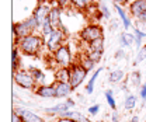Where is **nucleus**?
<instances>
[{"label":"nucleus","mask_w":146,"mask_h":122,"mask_svg":"<svg viewBox=\"0 0 146 122\" xmlns=\"http://www.w3.org/2000/svg\"><path fill=\"white\" fill-rule=\"evenodd\" d=\"M45 46V38L42 35L30 34L23 38H17V48L27 56H35Z\"/></svg>","instance_id":"1"},{"label":"nucleus","mask_w":146,"mask_h":122,"mask_svg":"<svg viewBox=\"0 0 146 122\" xmlns=\"http://www.w3.org/2000/svg\"><path fill=\"white\" fill-rule=\"evenodd\" d=\"M38 28L39 27L36 24V20L34 18V16H31L28 20L13 25V38H23L30 34H34Z\"/></svg>","instance_id":"2"},{"label":"nucleus","mask_w":146,"mask_h":122,"mask_svg":"<svg viewBox=\"0 0 146 122\" xmlns=\"http://www.w3.org/2000/svg\"><path fill=\"white\" fill-rule=\"evenodd\" d=\"M52 59L58 65V68H70L73 62V56L70 46L68 44H63L62 46H59L54 53H52Z\"/></svg>","instance_id":"3"},{"label":"nucleus","mask_w":146,"mask_h":122,"mask_svg":"<svg viewBox=\"0 0 146 122\" xmlns=\"http://www.w3.org/2000/svg\"><path fill=\"white\" fill-rule=\"evenodd\" d=\"M66 35H68L66 28H55L54 32L48 38H45V48L48 49V52L54 53L59 46H62L65 44Z\"/></svg>","instance_id":"4"},{"label":"nucleus","mask_w":146,"mask_h":122,"mask_svg":"<svg viewBox=\"0 0 146 122\" xmlns=\"http://www.w3.org/2000/svg\"><path fill=\"white\" fill-rule=\"evenodd\" d=\"M13 79L17 83V86H20L24 90H35L36 86H38L30 70L18 69L16 72H13Z\"/></svg>","instance_id":"5"},{"label":"nucleus","mask_w":146,"mask_h":122,"mask_svg":"<svg viewBox=\"0 0 146 122\" xmlns=\"http://www.w3.org/2000/svg\"><path fill=\"white\" fill-rule=\"evenodd\" d=\"M104 32H103V28L98 25V24H89L86 25L82 31H80V38L82 41L84 42H91V41H96L98 38H103Z\"/></svg>","instance_id":"6"},{"label":"nucleus","mask_w":146,"mask_h":122,"mask_svg":"<svg viewBox=\"0 0 146 122\" xmlns=\"http://www.w3.org/2000/svg\"><path fill=\"white\" fill-rule=\"evenodd\" d=\"M129 14L146 25V0H132L129 4Z\"/></svg>","instance_id":"7"},{"label":"nucleus","mask_w":146,"mask_h":122,"mask_svg":"<svg viewBox=\"0 0 146 122\" xmlns=\"http://www.w3.org/2000/svg\"><path fill=\"white\" fill-rule=\"evenodd\" d=\"M87 70L84 69L80 63H74L70 66V84H72L73 88H77L83 82L84 79L87 77Z\"/></svg>","instance_id":"8"},{"label":"nucleus","mask_w":146,"mask_h":122,"mask_svg":"<svg viewBox=\"0 0 146 122\" xmlns=\"http://www.w3.org/2000/svg\"><path fill=\"white\" fill-rule=\"evenodd\" d=\"M74 105H76V103L73 101L72 98H68L66 101H62V103L56 104L55 107H51V108H44V111H45L46 114H49V115H59V114H62V112H65V111L72 109Z\"/></svg>","instance_id":"9"},{"label":"nucleus","mask_w":146,"mask_h":122,"mask_svg":"<svg viewBox=\"0 0 146 122\" xmlns=\"http://www.w3.org/2000/svg\"><path fill=\"white\" fill-rule=\"evenodd\" d=\"M16 111L23 118V122H45L42 119V117H39L38 114H35L34 111H31V109H28L25 107H17Z\"/></svg>","instance_id":"10"},{"label":"nucleus","mask_w":146,"mask_h":122,"mask_svg":"<svg viewBox=\"0 0 146 122\" xmlns=\"http://www.w3.org/2000/svg\"><path fill=\"white\" fill-rule=\"evenodd\" d=\"M51 9H52V7H49V6H46V4H38V6H36V9L34 10L33 16H34V18L36 20V24H38V27H39V28L42 27V24H44L45 18L49 16Z\"/></svg>","instance_id":"11"},{"label":"nucleus","mask_w":146,"mask_h":122,"mask_svg":"<svg viewBox=\"0 0 146 122\" xmlns=\"http://www.w3.org/2000/svg\"><path fill=\"white\" fill-rule=\"evenodd\" d=\"M55 90H56V98H66L72 94L74 88L72 87L70 83H65V82H56L54 83Z\"/></svg>","instance_id":"12"},{"label":"nucleus","mask_w":146,"mask_h":122,"mask_svg":"<svg viewBox=\"0 0 146 122\" xmlns=\"http://www.w3.org/2000/svg\"><path fill=\"white\" fill-rule=\"evenodd\" d=\"M34 93H35L38 97H42V98H56V90H55L54 84H41V86H36Z\"/></svg>","instance_id":"13"},{"label":"nucleus","mask_w":146,"mask_h":122,"mask_svg":"<svg viewBox=\"0 0 146 122\" xmlns=\"http://www.w3.org/2000/svg\"><path fill=\"white\" fill-rule=\"evenodd\" d=\"M49 17H51V21L55 28H65L62 24V7H59V6L52 7L49 11Z\"/></svg>","instance_id":"14"},{"label":"nucleus","mask_w":146,"mask_h":122,"mask_svg":"<svg viewBox=\"0 0 146 122\" xmlns=\"http://www.w3.org/2000/svg\"><path fill=\"white\" fill-rule=\"evenodd\" d=\"M55 80L56 82H70V68H58L55 70Z\"/></svg>","instance_id":"15"},{"label":"nucleus","mask_w":146,"mask_h":122,"mask_svg":"<svg viewBox=\"0 0 146 122\" xmlns=\"http://www.w3.org/2000/svg\"><path fill=\"white\" fill-rule=\"evenodd\" d=\"M114 7H115V10L118 11V16H119V18L122 20V24H124V28L125 30H129V27H131V20H129V17H128L127 11L122 9V6H119V4H117V3H114Z\"/></svg>","instance_id":"16"},{"label":"nucleus","mask_w":146,"mask_h":122,"mask_svg":"<svg viewBox=\"0 0 146 122\" xmlns=\"http://www.w3.org/2000/svg\"><path fill=\"white\" fill-rule=\"evenodd\" d=\"M55 27L54 24H52V21H51V17L48 16V17L45 18V21H44V24H42V27H41V34L44 38H48L49 35L54 32Z\"/></svg>","instance_id":"17"},{"label":"nucleus","mask_w":146,"mask_h":122,"mask_svg":"<svg viewBox=\"0 0 146 122\" xmlns=\"http://www.w3.org/2000/svg\"><path fill=\"white\" fill-rule=\"evenodd\" d=\"M124 77H125L124 70H121V69L112 70V72L108 74V82L112 83V84H118V83H121V82L124 80Z\"/></svg>","instance_id":"18"},{"label":"nucleus","mask_w":146,"mask_h":122,"mask_svg":"<svg viewBox=\"0 0 146 122\" xmlns=\"http://www.w3.org/2000/svg\"><path fill=\"white\" fill-rule=\"evenodd\" d=\"M87 48H89V52H103L104 51V36L89 42Z\"/></svg>","instance_id":"19"},{"label":"nucleus","mask_w":146,"mask_h":122,"mask_svg":"<svg viewBox=\"0 0 146 122\" xmlns=\"http://www.w3.org/2000/svg\"><path fill=\"white\" fill-rule=\"evenodd\" d=\"M135 42V34H127V32H121L119 34V44L122 48H128Z\"/></svg>","instance_id":"20"},{"label":"nucleus","mask_w":146,"mask_h":122,"mask_svg":"<svg viewBox=\"0 0 146 122\" xmlns=\"http://www.w3.org/2000/svg\"><path fill=\"white\" fill-rule=\"evenodd\" d=\"M30 72H31L33 77L35 79V82H36V84H38V86L45 84V79H46V76H45V73H44L42 70L38 69V68H31Z\"/></svg>","instance_id":"21"},{"label":"nucleus","mask_w":146,"mask_h":122,"mask_svg":"<svg viewBox=\"0 0 146 122\" xmlns=\"http://www.w3.org/2000/svg\"><path fill=\"white\" fill-rule=\"evenodd\" d=\"M101 72H103V68H98V69L93 73L91 79L87 82V84H86V93H87V94H91V93L94 91V84H96V80L98 79V76H100V73H101Z\"/></svg>","instance_id":"22"},{"label":"nucleus","mask_w":146,"mask_h":122,"mask_svg":"<svg viewBox=\"0 0 146 122\" xmlns=\"http://www.w3.org/2000/svg\"><path fill=\"white\" fill-rule=\"evenodd\" d=\"M91 3H93L91 0H70V6L77 10H86Z\"/></svg>","instance_id":"23"},{"label":"nucleus","mask_w":146,"mask_h":122,"mask_svg":"<svg viewBox=\"0 0 146 122\" xmlns=\"http://www.w3.org/2000/svg\"><path fill=\"white\" fill-rule=\"evenodd\" d=\"M136 103H138L136 95H133V94H128L127 97H125V101H124V107L131 111V109H133V108L136 107Z\"/></svg>","instance_id":"24"},{"label":"nucleus","mask_w":146,"mask_h":122,"mask_svg":"<svg viewBox=\"0 0 146 122\" xmlns=\"http://www.w3.org/2000/svg\"><path fill=\"white\" fill-rule=\"evenodd\" d=\"M18 62H20V49L13 48V51H11V69H13V72L18 70Z\"/></svg>","instance_id":"25"},{"label":"nucleus","mask_w":146,"mask_h":122,"mask_svg":"<svg viewBox=\"0 0 146 122\" xmlns=\"http://www.w3.org/2000/svg\"><path fill=\"white\" fill-rule=\"evenodd\" d=\"M80 65H82L84 69L87 70V72L93 70V69H94V66H96V63H94L90 58H89V55H83V58L80 59Z\"/></svg>","instance_id":"26"},{"label":"nucleus","mask_w":146,"mask_h":122,"mask_svg":"<svg viewBox=\"0 0 146 122\" xmlns=\"http://www.w3.org/2000/svg\"><path fill=\"white\" fill-rule=\"evenodd\" d=\"M133 34H135V44H136V48L139 49V48L142 46V38H145L146 34L141 30V28H138V27L133 30Z\"/></svg>","instance_id":"27"},{"label":"nucleus","mask_w":146,"mask_h":122,"mask_svg":"<svg viewBox=\"0 0 146 122\" xmlns=\"http://www.w3.org/2000/svg\"><path fill=\"white\" fill-rule=\"evenodd\" d=\"M146 59V45H142L139 49H138V55H136V59H135V62H133V65L136 66L138 63H141V62H143Z\"/></svg>","instance_id":"28"},{"label":"nucleus","mask_w":146,"mask_h":122,"mask_svg":"<svg viewBox=\"0 0 146 122\" xmlns=\"http://www.w3.org/2000/svg\"><path fill=\"white\" fill-rule=\"evenodd\" d=\"M106 98H107V103H108L110 108L111 109H115L117 108V101H115V97H114V91L112 90H107L106 91Z\"/></svg>","instance_id":"29"},{"label":"nucleus","mask_w":146,"mask_h":122,"mask_svg":"<svg viewBox=\"0 0 146 122\" xmlns=\"http://www.w3.org/2000/svg\"><path fill=\"white\" fill-rule=\"evenodd\" d=\"M131 83L135 86V87H141V79H142V76H141V72H138V70H135V72H132L131 73Z\"/></svg>","instance_id":"30"},{"label":"nucleus","mask_w":146,"mask_h":122,"mask_svg":"<svg viewBox=\"0 0 146 122\" xmlns=\"http://www.w3.org/2000/svg\"><path fill=\"white\" fill-rule=\"evenodd\" d=\"M87 55H89V58H90L94 63H98V62L101 60L103 52H87Z\"/></svg>","instance_id":"31"},{"label":"nucleus","mask_w":146,"mask_h":122,"mask_svg":"<svg viewBox=\"0 0 146 122\" xmlns=\"http://www.w3.org/2000/svg\"><path fill=\"white\" fill-rule=\"evenodd\" d=\"M100 11H101V14H103V17H104V18H110V17H111V13H110L108 7H107L104 3H101V4H100Z\"/></svg>","instance_id":"32"},{"label":"nucleus","mask_w":146,"mask_h":122,"mask_svg":"<svg viewBox=\"0 0 146 122\" xmlns=\"http://www.w3.org/2000/svg\"><path fill=\"white\" fill-rule=\"evenodd\" d=\"M87 112H89L90 115H97V114L100 112V105H98V104H94V105H91V107H89Z\"/></svg>","instance_id":"33"},{"label":"nucleus","mask_w":146,"mask_h":122,"mask_svg":"<svg viewBox=\"0 0 146 122\" xmlns=\"http://www.w3.org/2000/svg\"><path fill=\"white\" fill-rule=\"evenodd\" d=\"M56 6L65 9V7H69L70 6V0H56Z\"/></svg>","instance_id":"34"},{"label":"nucleus","mask_w":146,"mask_h":122,"mask_svg":"<svg viewBox=\"0 0 146 122\" xmlns=\"http://www.w3.org/2000/svg\"><path fill=\"white\" fill-rule=\"evenodd\" d=\"M11 122H23V118L20 117V114H18L16 109H14L13 114H11Z\"/></svg>","instance_id":"35"},{"label":"nucleus","mask_w":146,"mask_h":122,"mask_svg":"<svg viewBox=\"0 0 146 122\" xmlns=\"http://www.w3.org/2000/svg\"><path fill=\"white\" fill-rule=\"evenodd\" d=\"M125 58V51L124 49H118L117 52H115V59L117 60H121V59H124Z\"/></svg>","instance_id":"36"},{"label":"nucleus","mask_w":146,"mask_h":122,"mask_svg":"<svg viewBox=\"0 0 146 122\" xmlns=\"http://www.w3.org/2000/svg\"><path fill=\"white\" fill-rule=\"evenodd\" d=\"M139 88H141V90H139L141 98H142V100H146V83H143V84H142Z\"/></svg>","instance_id":"37"},{"label":"nucleus","mask_w":146,"mask_h":122,"mask_svg":"<svg viewBox=\"0 0 146 122\" xmlns=\"http://www.w3.org/2000/svg\"><path fill=\"white\" fill-rule=\"evenodd\" d=\"M111 121L112 122H118L119 121V115H118V112L114 109V112H112V115H111Z\"/></svg>","instance_id":"38"},{"label":"nucleus","mask_w":146,"mask_h":122,"mask_svg":"<svg viewBox=\"0 0 146 122\" xmlns=\"http://www.w3.org/2000/svg\"><path fill=\"white\" fill-rule=\"evenodd\" d=\"M56 122H77V121H74V119H72V118H65V117H59Z\"/></svg>","instance_id":"39"},{"label":"nucleus","mask_w":146,"mask_h":122,"mask_svg":"<svg viewBox=\"0 0 146 122\" xmlns=\"http://www.w3.org/2000/svg\"><path fill=\"white\" fill-rule=\"evenodd\" d=\"M114 3H117V4H119V6H124V4H127L128 0H112Z\"/></svg>","instance_id":"40"},{"label":"nucleus","mask_w":146,"mask_h":122,"mask_svg":"<svg viewBox=\"0 0 146 122\" xmlns=\"http://www.w3.org/2000/svg\"><path fill=\"white\" fill-rule=\"evenodd\" d=\"M129 122H139V118H138V117L135 115V117H132V118L129 119Z\"/></svg>","instance_id":"41"}]
</instances>
